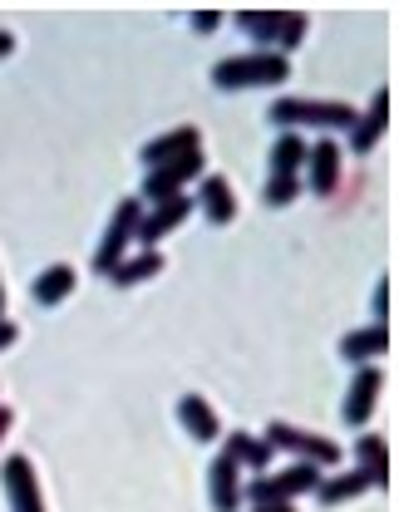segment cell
<instances>
[{"label": "cell", "mask_w": 399, "mask_h": 512, "mask_svg": "<svg viewBox=\"0 0 399 512\" xmlns=\"http://www.w3.org/2000/svg\"><path fill=\"white\" fill-rule=\"evenodd\" d=\"M291 60L276 50H252V55H232V60L212 64V84L217 89H257V84H286Z\"/></svg>", "instance_id": "cell-1"}, {"label": "cell", "mask_w": 399, "mask_h": 512, "mask_svg": "<svg viewBox=\"0 0 399 512\" xmlns=\"http://www.w3.org/2000/svg\"><path fill=\"white\" fill-rule=\"evenodd\" d=\"M355 109L340 99H276L271 104V124H286V133H296V124L311 128H355Z\"/></svg>", "instance_id": "cell-2"}, {"label": "cell", "mask_w": 399, "mask_h": 512, "mask_svg": "<svg viewBox=\"0 0 399 512\" xmlns=\"http://www.w3.org/2000/svg\"><path fill=\"white\" fill-rule=\"evenodd\" d=\"M237 30H247L257 45H281L276 55H286L306 40V15L301 10H237Z\"/></svg>", "instance_id": "cell-3"}, {"label": "cell", "mask_w": 399, "mask_h": 512, "mask_svg": "<svg viewBox=\"0 0 399 512\" xmlns=\"http://www.w3.org/2000/svg\"><path fill=\"white\" fill-rule=\"evenodd\" d=\"M316 483H321V468L291 463V468H281V473L252 478V483H247V498H252L257 508H271V503H291L296 493H316Z\"/></svg>", "instance_id": "cell-4"}, {"label": "cell", "mask_w": 399, "mask_h": 512, "mask_svg": "<svg viewBox=\"0 0 399 512\" xmlns=\"http://www.w3.org/2000/svg\"><path fill=\"white\" fill-rule=\"evenodd\" d=\"M138 217H143V202H133V197H124V202L114 207V222H109V232H104V242H99V252H94V271H99V276H109V271L124 261L133 232H138Z\"/></svg>", "instance_id": "cell-5"}, {"label": "cell", "mask_w": 399, "mask_h": 512, "mask_svg": "<svg viewBox=\"0 0 399 512\" xmlns=\"http://www.w3.org/2000/svg\"><path fill=\"white\" fill-rule=\"evenodd\" d=\"M266 444H271V453H276V448L301 453V463H311V468H331L335 458H340V448H335L331 439H321V434H311V429H296V424H281V419L266 429Z\"/></svg>", "instance_id": "cell-6"}, {"label": "cell", "mask_w": 399, "mask_h": 512, "mask_svg": "<svg viewBox=\"0 0 399 512\" xmlns=\"http://www.w3.org/2000/svg\"><path fill=\"white\" fill-rule=\"evenodd\" d=\"M198 202L188 197V192H178V197H168V202H158V207H148L143 217H138V232H133V242L143 247V252H153V242H163L188 212H193Z\"/></svg>", "instance_id": "cell-7"}, {"label": "cell", "mask_w": 399, "mask_h": 512, "mask_svg": "<svg viewBox=\"0 0 399 512\" xmlns=\"http://www.w3.org/2000/svg\"><path fill=\"white\" fill-rule=\"evenodd\" d=\"M193 178H202V153L173 158V163H163V168H148V178H143V197L158 207V202L178 197V192H183V183H193Z\"/></svg>", "instance_id": "cell-8"}, {"label": "cell", "mask_w": 399, "mask_h": 512, "mask_svg": "<svg viewBox=\"0 0 399 512\" xmlns=\"http://www.w3.org/2000/svg\"><path fill=\"white\" fill-rule=\"evenodd\" d=\"M0 478H5L10 512H45L40 483H35V468H30V458H25V453H10V458H5V468H0Z\"/></svg>", "instance_id": "cell-9"}, {"label": "cell", "mask_w": 399, "mask_h": 512, "mask_svg": "<svg viewBox=\"0 0 399 512\" xmlns=\"http://www.w3.org/2000/svg\"><path fill=\"white\" fill-rule=\"evenodd\" d=\"M207 483H212V508L217 512H237L242 508V468H237L227 453H217V458H212Z\"/></svg>", "instance_id": "cell-10"}, {"label": "cell", "mask_w": 399, "mask_h": 512, "mask_svg": "<svg viewBox=\"0 0 399 512\" xmlns=\"http://www.w3.org/2000/svg\"><path fill=\"white\" fill-rule=\"evenodd\" d=\"M380 384H385V375H380L375 365H360V370H355V384H350V394H345V409H340V414H345V424H355V429H360V424L370 419Z\"/></svg>", "instance_id": "cell-11"}, {"label": "cell", "mask_w": 399, "mask_h": 512, "mask_svg": "<svg viewBox=\"0 0 399 512\" xmlns=\"http://www.w3.org/2000/svg\"><path fill=\"white\" fill-rule=\"evenodd\" d=\"M202 133L193 124L188 128H173V133H163V138H153V143H143V163L148 168H163V163H173V158H188V153H198Z\"/></svg>", "instance_id": "cell-12"}, {"label": "cell", "mask_w": 399, "mask_h": 512, "mask_svg": "<svg viewBox=\"0 0 399 512\" xmlns=\"http://www.w3.org/2000/svg\"><path fill=\"white\" fill-rule=\"evenodd\" d=\"M385 124H390V89H375L370 114H365V119H355V128H350V148H355V153H370V148H375V138L385 133Z\"/></svg>", "instance_id": "cell-13"}, {"label": "cell", "mask_w": 399, "mask_h": 512, "mask_svg": "<svg viewBox=\"0 0 399 512\" xmlns=\"http://www.w3.org/2000/svg\"><path fill=\"white\" fill-rule=\"evenodd\" d=\"M390 350V330L385 325H365V330H350L345 340H340V355L350 360V365H360V360H380Z\"/></svg>", "instance_id": "cell-14"}, {"label": "cell", "mask_w": 399, "mask_h": 512, "mask_svg": "<svg viewBox=\"0 0 399 512\" xmlns=\"http://www.w3.org/2000/svg\"><path fill=\"white\" fill-rule=\"evenodd\" d=\"M306 163H311V192H331L340 183V148H335L331 138H321L316 148H306Z\"/></svg>", "instance_id": "cell-15"}, {"label": "cell", "mask_w": 399, "mask_h": 512, "mask_svg": "<svg viewBox=\"0 0 399 512\" xmlns=\"http://www.w3.org/2000/svg\"><path fill=\"white\" fill-rule=\"evenodd\" d=\"M178 419H183V429L193 434V439H202V444H212L222 429H217V414H212V404L202 399V394H183L178 399Z\"/></svg>", "instance_id": "cell-16"}, {"label": "cell", "mask_w": 399, "mask_h": 512, "mask_svg": "<svg viewBox=\"0 0 399 512\" xmlns=\"http://www.w3.org/2000/svg\"><path fill=\"white\" fill-rule=\"evenodd\" d=\"M193 202H202V212L212 217V222H232L237 217V197H232V183L227 178H202V192L193 197Z\"/></svg>", "instance_id": "cell-17"}, {"label": "cell", "mask_w": 399, "mask_h": 512, "mask_svg": "<svg viewBox=\"0 0 399 512\" xmlns=\"http://www.w3.org/2000/svg\"><path fill=\"white\" fill-rule=\"evenodd\" d=\"M355 458H360V473L370 478V488H385L390 483V453H385V439L380 434H365L355 444Z\"/></svg>", "instance_id": "cell-18"}, {"label": "cell", "mask_w": 399, "mask_h": 512, "mask_svg": "<svg viewBox=\"0 0 399 512\" xmlns=\"http://www.w3.org/2000/svg\"><path fill=\"white\" fill-rule=\"evenodd\" d=\"M306 163V138L301 133H281L271 148V178H296Z\"/></svg>", "instance_id": "cell-19"}, {"label": "cell", "mask_w": 399, "mask_h": 512, "mask_svg": "<svg viewBox=\"0 0 399 512\" xmlns=\"http://www.w3.org/2000/svg\"><path fill=\"white\" fill-rule=\"evenodd\" d=\"M69 291H74V266H65V261H60V266H45V271L35 276V301H40V306H60Z\"/></svg>", "instance_id": "cell-20"}, {"label": "cell", "mask_w": 399, "mask_h": 512, "mask_svg": "<svg viewBox=\"0 0 399 512\" xmlns=\"http://www.w3.org/2000/svg\"><path fill=\"white\" fill-rule=\"evenodd\" d=\"M158 271H163V256L138 252V256H124V261L109 271V281H114V286H138V281H148V276H158Z\"/></svg>", "instance_id": "cell-21"}, {"label": "cell", "mask_w": 399, "mask_h": 512, "mask_svg": "<svg viewBox=\"0 0 399 512\" xmlns=\"http://www.w3.org/2000/svg\"><path fill=\"white\" fill-rule=\"evenodd\" d=\"M237 468L247 463V468H262L266 473V463H271V444L266 439H252V434H227V448H222Z\"/></svg>", "instance_id": "cell-22"}, {"label": "cell", "mask_w": 399, "mask_h": 512, "mask_svg": "<svg viewBox=\"0 0 399 512\" xmlns=\"http://www.w3.org/2000/svg\"><path fill=\"white\" fill-rule=\"evenodd\" d=\"M370 488V478L355 468V473H340V478H321L316 483V493H321V503H350V498H360Z\"/></svg>", "instance_id": "cell-23"}, {"label": "cell", "mask_w": 399, "mask_h": 512, "mask_svg": "<svg viewBox=\"0 0 399 512\" xmlns=\"http://www.w3.org/2000/svg\"><path fill=\"white\" fill-rule=\"evenodd\" d=\"M296 192H301V178H266V202L271 207H286Z\"/></svg>", "instance_id": "cell-24"}, {"label": "cell", "mask_w": 399, "mask_h": 512, "mask_svg": "<svg viewBox=\"0 0 399 512\" xmlns=\"http://www.w3.org/2000/svg\"><path fill=\"white\" fill-rule=\"evenodd\" d=\"M385 316H390V281L375 286V325H385Z\"/></svg>", "instance_id": "cell-25"}, {"label": "cell", "mask_w": 399, "mask_h": 512, "mask_svg": "<svg viewBox=\"0 0 399 512\" xmlns=\"http://www.w3.org/2000/svg\"><path fill=\"white\" fill-rule=\"evenodd\" d=\"M217 25H222L217 10H198V15H193V30H217Z\"/></svg>", "instance_id": "cell-26"}, {"label": "cell", "mask_w": 399, "mask_h": 512, "mask_svg": "<svg viewBox=\"0 0 399 512\" xmlns=\"http://www.w3.org/2000/svg\"><path fill=\"white\" fill-rule=\"evenodd\" d=\"M10 340H15V325H10V320H0V350H5Z\"/></svg>", "instance_id": "cell-27"}, {"label": "cell", "mask_w": 399, "mask_h": 512, "mask_svg": "<svg viewBox=\"0 0 399 512\" xmlns=\"http://www.w3.org/2000/svg\"><path fill=\"white\" fill-rule=\"evenodd\" d=\"M10 50H15V40H10V35H5V30H0V60H5V55H10Z\"/></svg>", "instance_id": "cell-28"}, {"label": "cell", "mask_w": 399, "mask_h": 512, "mask_svg": "<svg viewBox=\"0 0 399 512\" xmlns=\"http://www.w3.org/2000/svg\"><path fill=\"white\" fill-rule=\"evenodd\" d=\"M252 512H296L291 503H271V508H252Z\"/></svg>", "instance_id": "cell-29"}, {"label": "cell", "mask_w": 399, "mask_h": 512, "mask_svg": "<svg viewBox=\"0 0 399 512\" xmlns=\"http://www.w3.org/2000/svg\"><path fill=\"white\" fill-rule=\"evenodd\" d=\"M5 429H10V409H0V439H5Z\"/></svg>", "instance_id": "cell-30"}, {"label": "cell", "mask_w": 399, "mask_h": 512, "mask_svg": "<svg viewBox=\"0 0 399 512\" xmlns=\"http://www.w3.org/2000/svg\"><path fill=\"white\" fill-rule=\"evenodd\" d=\"M0 316H5V291H0Z\"/></svg>", "instance_id": "cell-31"}]
</instances>
